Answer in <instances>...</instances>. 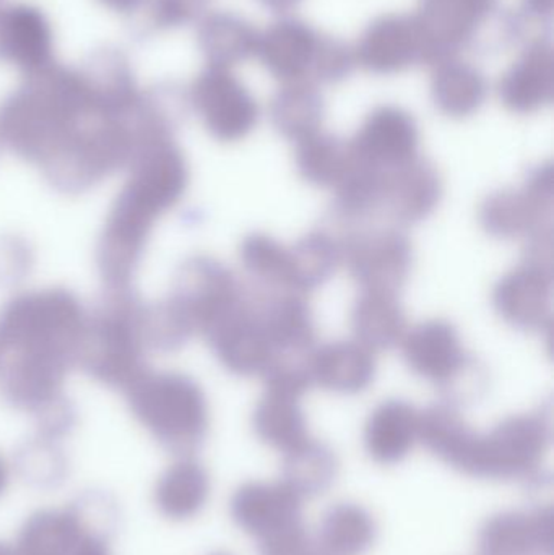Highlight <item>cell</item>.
Returning a JSON list of instances; mask_svg holds the SVG:
<instances>
[{
	"instance_id": "6da1fadb",
	"label": "cell",
	"mask_w": 554,
	"mask_h": 555,
	"mask_svg": "<svg viewBox=\"0 0 554 555\" xmlns=\"http://www.w3.org/2000/svg\"><path fill=\"white\" fill-rule=\"evenodd\" d=\"M129 166L98 241V270L106 289L130 287L156 221L179 204L189 185L188 162L171 137L143 142Z\"/></svg>"
},
{
	"instance_id": "603a6c76",
	"label": "cell",
	"mask_w": 554,
	"mask_h": 555,
	"mask_svg": "<svg viewBox=\"0 0 554 555\" xmlns=\"http://www.w3.org/2000/svg\"><path fill=\"white\" fill-rule=\"evenodd\" d=\"M240 259L246 272L260 283L288 291V247L269 234L254 233L244 237Z\"/></svg>"
},
{
	"instance_id": "ffe728a7",
	"label": "cell",
	"mask_w": 554,
	"mask_h": 555,
	"mask_svg": "<svg viewBox=\"0 0 554 555\" xmlns=\"http://www.w3.org/2000/svg\"><path fill=\"white\" fill-rule=\"evenodd\" d=\"M351 146V145H350ZM386 171L361 158L351 146V162L335 184L334 208L345 220H360L383 207Z\"/></svg>"
},
{
	"instance_id": "4dcf8cb0",
	"label": "cell",
	"mask_w": 554,
	"mask_h": 555,
	"mask_svg": "<svg viewBox=\"0 0 554 555\" xmlns=\"http://www.w3.org/2000/svg\"><path fill=\"white\" fill-rule=\"evenodd\" d=\"M35 254L18 236L0 237V284L22 283L31 273Z\"/></svg>"
},
{
	"instance_id": "e0dca14e",
	"label": "cell",
	"mask_w": 554,
	"mask_h": 555,
	"mask_svg": "<svg viewBox=\"0 0 554 555\" xmlns=\"http://www.w3.org/2000/svg\"><path fill=\"white\" fill-rule=\"evenodd\" d=\"M312 384L337 391L358 393L376 377L374 352L358 341H334L321 346L311 356Z\"/></svg>"
},
{
	"instance_id": "277c9868",
	"label": "cell",
	"mask_w": 554,
	"mask_h": 555,
	"mask_svg": "<svg viewBox=\"0 0 554 555\" xmlns=\"http://www.w3.org/2000/svg\"><path fill=\"white\" fill-rule=\"evenodd\" d=\"M124 393L137 421L165 446L181 449L204 434L207 398L189 375L146 369Z\"/></svg>"
},
{
	"instance_id": "ac0fdd59",
	"label": "cell",
	"mask_w": 554,
	"mask_h": 555,
	"mask_svg": "<svg viewBox=\"0 0 554 555\" xmlns=\"http://www.w3.org/2000/svg\"><path fill=\"white\" fill-rule=\"evenodd\" d=\"M351 328L357 341L371 351H387L405 336V310L394 294L363 291L351 309Z\"/></svg>"
},
{
	"instance_id": "9a60e30c",
	"label": "cell",
	"mask_w": 554,
	"mask_h": 555,
	"mask_svg": "<svg viewBox=\"0 0 554 555\" xmlns=\"http://www.w3.org/2000/svg\"><path fill=\"white\" fill-rule=\"evenodd\" d=\"M256 304L273 356L311 354L314 351V319L302 294L280 291L266 299H256Z\"/></svg>"
},
{
	"instance_id": "4316f807",
	"label": "cell",
	"mask_w": 554,
	"mask_h": 555,
	"mask_svg": "<svg viewBox=\"0 0 554 555\" xmlns=\"http://www.w3.org/2000/svg\"><path fill=\"white\" fill-rule=\"evenodd\" d=\"M415 411L403 401H387L374 413L371 437L379 450H396L409 440L415 426Z\"/></svg>"
},
{
	"instance_id": "30bf717a",
	"label": "cell",
	"mask_w": 554,
	"mask_h": 555,
	"mask_svg": "<svg viewBox=\"0 0 554 555\" xmlns=\"http://www.w3.org/2000/svg\"><path fill=\"white\" fill-rule=\"evenodd\" d=\"M192 101L208 132L220 142H240L256 127V103L224 72L205 74L192 91Z\"/></svg>"
},
{
	"instance_id": "5b68a950",
	"label": "cell",
	"mask_w": 554,
	"mask_h": 555,
	"mask_svg": "<svg viewBox=\"0 0 554 555\" xmlns=\"http://www.w3.org/2000/svg\"><path fill=\"white\" fill-rule=\"evenodd\" d=\"M247 291L220 260L189 257L176 273L168 297L191 325L194 335L205 336L218 322L246 302Z\"/></svg>"
},
{
	"instance_id": "484cf974",
	"label": "cell",
	"mask_w": 554,
	"mask_h": 555,
	"mask_svg": "<svg viewBox=\"0 0 554 555\" xmlns=\"http://www.w3.org/2000/svg\"><path fill=\"white\" fill-rule=\"evenodd\" d=\"M435 100L446 114L465 117L484 100V85L468 70H448L436 81Z\"/></svg>"
},
{
	"instance_id": "7c38bea8",
	"label": "cell",
	"mask_w": 554,
	"mask_h": 555,
	"mask_svg": "<svg viewBox=\"0 0 554 555\" xmlns=\"http://www.w3.org/2000/svg\"><path fill=\"white\" fill-rule=\"evenodd\" d=\"M70 365L35 356H10L0 367V393L16 410L41 413L64 397V382Z\"/></svg>"
},
{
	"instance_id": "cb8c5ba5",
	"label": "cell",
	"mask_w": 554,
	"mask_h": 555,
	"mask_svg": "<svg viewBox=\"0 0 554 555\" xmlns=\"http://www.w3.org/2000/svg\"><path fill=\"white\" fill-rule=\"evenodd\" d=\"M311 35L299 26L283 25L273 29L263 42V59L275 74L293 77L301 74L311 61Z\"/></svg>"
},
{
	"instance_id": "8fae6325",
	"label": "cell",
	"mask_w": 554,
	"mask_h": 555,
	"mask_svg": "<svg viewBox=\"0 0 554 555\" xmlns=\"http://www.w3.org/2000/svg\"><path fill=\"white\" fill-rule=\"evenodd\" d=\"M553 272L523 266L498 281L493 306L510 325L524 332L552 326Z\"/></svg>"
},
{
	"instance_id": "4fadbf2b",
	"label": "cell",
	"mask_w": 554,
	"mask_h": 555,
	"mask_svg": "<svg viewBox=\"0 0 554 555\" xmlns=\"http://www.w3.org/2000/svg\"><path fill=\"white\" fill-rule=\"evenodd\" d=\"M442 192L445 184L438 168L415 158L386 171L383 207L399 223H420L438 208Z\"/></svg>"
},
{
	"instance_id": "9c48e42d",
	"label": "cell",
	"mask_w": 554,
	"mask_h": 555,
	"mask_svg": "<svg viewBox=\"0 0 554 555\" xmlns=\"http://www.w3.org/2000/svg\"><path fill=\"white\" fill-rule=\"evenodd\" d=\"M204 338L220 364L240 377L262 375L273 359V348L260 323L256 299L250 296Z\"/></svg>"
},
{
	"instance_id": "1f68e13d",
	"label": "cell",
	"mask_w": 554,
	"mask_h": 555,
	"mask_svg": "<svg viewBox=\"0 0 554 555\" xmlns=\"http://www.w3.org/2000/svg\"><path fill=\"white\" fill-rule=\"evenodd\" d=\"M101 2L117 12H130V10L137 9L142 0H101Z\"/></svg>"
},
{
	"instance_id": "52a82bcc",
	"label": "cell",
	"mask_w": 554,
	"mask_h": 555,
	"mask_svg": "<svg viewBox=\"0 0 554 555\" xmlns=\"http://www.w3.org/2000/svg\"><path fill=\"white\" fill-rule=\"evenodd\" d=\"M342 263L368 293L394 294L405 286L413 266V247L400 230L361 231L340 241Z\"/></svg>"
},
{
	"instance_id": "83f0119b",
	"label": "cell",
	"mask_w": 554,
	"mask_h": 555,
	"mask_svg": "<svg viewBox=\"0 0 554 555\" xmlns=\"http://www.w3.org/2000/svg\"><path fill=\"white\" fill-rule=\"evenodd\" d=\"M296 401L298 398L267 391L256 411L259 429L272 439L285 440L295 436L301 429V413Z\"/></svg>"
},
{
	"instance_id": "e575fe53",
	"label": "cell",
	"mask_w": 554,
	"mask_h": 555,
	"mask_svg": "<svg viewBox=\"0 0 554 555\" xmlns=\"http://www.w3.org/2000/svg\"><path fill=\"white\" fill-rule=\"evenodd\" d=\"M537 2H540L543 5V3H550L552 0H537Z\"/></svg>"
},
{
	"instance_id": "5bb4252c",
	"label": "cell",
	"mask_w": 554,
	"mask_h": 555,
	"mask_svg": "<svg viewBox=\"0 0 554 555\" xmlns=\"http://www.w3.org/2000/svg\"><path fill=\"white\" fill-rule=\"evenodd\" d=\"M351 146L361 158L390 171L416 158L418 130L409 114L384 107L371 114Z\"/></svg>"
},
{
	"instance_id": "8992f818",
	"label": "cell",
	"mask_w": 554,
	"mask_h": 555,
	"mask_svg": "<svg viewBox=\"0 0 554 555\" xmlns=\"http://www.w3.org/2000/svg\"><path fill=\"white\" fill-rule=\"evenodd\" d=\"M554 172L552 163L527 175L523 189H500L485 198L478 218L481 228L498 240L527 237L552 227Z\"/></svg>"
},
{
	"instance_id": "836d02e7",
	"label": "cell",
	"mask_w": 554,
	"mask_h": 555,
	"mask_svg": "<svg viewBox=\"0 0 554 555\" xmlns=\"http://www.w3.org/2000/svg\"><path fill=\"white\" fill-rule=\"evenodd\" d=\"M3 358H5V356H3V349H2V346H0V367H2Z\"/></svg>"
},
{
	"instance_id": "f1b7e54d",
	"label": "cell",
	"mask_w": 554,
	"mask_h": 555,
	"mask_svg": "<svg viewBox=\"0 0 554 555\" xmlns=\"http://www.w3.org/2000/svg\"><path fill=\"white\" fill-rule=\"evenodd\" d=\"M319 120V107L308 98H289L282 101L275 109V124L280 132L299 142L315 135Z\"/></svg>"
},
{
	"instance_id": "d6a6232c",
	"label": "cell",
	"mask_w": 554,
	"mask_h": 555,
	"mask_svg": "<svg viewBox=\"0 0 554 555\" xmlns=\"http://www.w3.org/2000/svg\"><path fill=\"white\" fill-rule=\"evenodd\" d=\"M5 481H7L5 463H3V460L0 459V488H3V485H5Z\"/></svg>"
},
{
	"instance_id": "d4e9b609",
	"label": "cell",
	"mask_w": 554,
	"mask_h": 555,
	"mask_svg": "<svg viewBox=\"0 0 554 555\" xmlns=\"http://www.w3.org/2000/svg\"><path fill=\"white\" fill-rule=\"evenodd\" d=\"M192 336L194 332L191 325L171 300L146 306L145 339L149 349L158 352L179 351Z\"/></svg>"
},
{
	"instance_id": "7402d4cb",
	"label": "cell",
	"mask_w": 554,
	"mask_h": 555,
	"mask_svg": "<svg viewBox=\"0 0 554 555\" xmlns=\"http://www.w3.org/2000/svg\"><path fill=\"white\" fill-rule=\"evenodd\" d=\"M553 93L552 61L545 55L529 59L503 85L504 103L517 113H530L550 101Z\"/></svg>"
},
{
	"instance_id": "7a4b0ae2",
	"label": "cell",
	"mask_w": 554,
	"mask_h": 555,
	"mask_svg": "<svg viewBox=\"0 0 554 555\" xmlns=\"http://www.w3.org/2000/svg\"><path fill=\"white\" fill-rule=\"evenodd\" d=\"M88 312L65 287L28 291L0 310L3 356H35L77 367L87 332Z\"/></svg>"
},
{
	"instance_id": "f546056e",
	"label": "cell",
	"mask_w": 554,
	"mask_h": 555,
	"mask_svg": "<svg viewBox=\"0 0 554 555\" xmlns=\"http://www.w3.org/2000/svg\"><path fill=\"white\" fill-rule=\"evenodd\" d=\"M366 52L371 64L376 67H397L409 55V35L397 23H387L371 36Z\"/></svg>"
},
{
	"instance_id": "3957f363",
	"label": "cell",
	"mask_w": 554,
	"mask_h": 555,
	"mask_svg": "<svg viewBox=\"0 0 554 555\" xmlns=\"http://www.w3.org/2000/svg\"><path fill=\"white\" fill-rule=\"evenodd\" d=\"M145 309L130 287L107 289L96 310L88 313L78 367L106 387L126 390L146 371Z\"/></svg>"
},
{
	"instance_id": "d6986e66",
	"label": "cell",
	"mask_w": 554,
	"mask_h": 555,
	"mask_svg": "<svg viewBox=\"0 0 554 555\" xmlns=\"http://www.w3.org/2000/svg\"><path fill=\"white\" fill-rule=\"evenodd\" d=\"M340 263V241L325 231H311L288 247V291L305 294L322 286Z\"/></svg>"
},
{
	"instance_id": "44dd1931",
	"label": "cell",
	"mask_w": 554,
	"mask_h": 555,
	"mask_svg": "<svg viewBox=\"0 0 554 555\" xmlns=\"http://www.w3.org/2000/svg\"><path fill=\"white\" fill-rule=\"evenodd\" d=\"M351 162V146L325 135H311L299 142L296 168L299 176L318 188L334 189Z\"/></svg>"
},
{
	"instance_id": "ba28073f",
	"label": "cell",
	"mask_w": 554,
	"mask_h": 555,
	"mask_svg": "<svg viewBox=\"0 0 554 555\" xmlns=\"http://www.w3.org/2000/svg\"><path fill=\"white\" fill-rule=\"evenodd\" d=\"M400 345L407 367L445 393L477 362L465 351L455 326L441 319L413 326Z\"/></svg>"
},
{
	"instance_id": "2e32d148",
	"label": "cell",
	"mask_w": 554,
	"mask_h": 555,
	"mask_svg": "<svg viewBox=\"0 0 554 555\" xmlns=\"http://www.w3.org/2000/svg\"><path fill=\"white\" fill-rule=\"evenodd\" d=\"M52 31L39 10L16 5L0 15V55L35 75L51 61Z\"/></svg>"
}]
</instances>
